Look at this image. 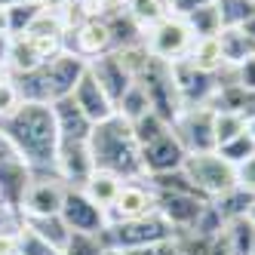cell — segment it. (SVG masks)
<instances>
[{"label":"cell","instance_id":"obj_41","mask_svg":"<svg viewBox=\"0 0 255 255\" xmlns=\"http://www.w3.org/2000/svg\"><path fill=\"white\" fill-rule=\"evenodd\" d=\"M22 3H43V0H0V9H6V6H22Z\"/></svg>","mask_w":255,"mask_h":255},{"label":"cell","instance_id":"obj_34","mask_svg":"<svg viewBox=\"0 0 255 255\" xmlns=\"http://www.w3.org/2000/svg\"><path fill=\"white\" fill-rule=\"evenodd\" d=\"M19 89H15V83H12V77H3L0 80V120H3L6 114H12L15 108H19Z\"/></svg>","mask_w":255,"mask_h":255},{"label":"cell","instance_id":"obj_49","mask_svg":"<svg viewBox=\"0 0 255 255\" xmlns=\"http://www.w3.org/2000/svg\"><path fill=\"white\" fill-rule=\"evenodd\" d=\"M114 255H120V252H114Z\"/></svg>","mask_w":255,"mask_h":255},{"label":"cell","instance_id":"obj_2","mask_svg":"<svg viewBox=\"0 0 255 255\" xmlns=\"http://www.w3.org/2000/svg\"><path fill=\"white\" fill-rule=\"evenodd\" d=\"M89 154H93V166L114 172L123 181H135L144 178V166H141V148L138 138L132 132V123L114 114L102 123L93 126L89 132Z\"/></svg>","mask_w":255,"mask_h":255},{"label":"cell","instance_id":"obj_43","mask_svg":"<svg viewBox=\"0 0 255 255\" xmlns=\"http://www.w3.org/2000/svg\"><path fill=\"white\" fill-rule=\"evenodd\" d=\"M246 132L252 135V141H255V114L252 117H246Z\"/></svg>","mask_w":255,"mask_h":255},{"label":"cell","instance_id":"obj_31","mask_svg":"<svg viewBox=\"0 0 255 255\" xmlns=\"http://www.w3.org/2000/svg\"><path fill=\"white\" fill-rule=\"evenodd\" d=\"M215 111V108H212ZM240 132H246V117L237 111H215V148L225 144L231 138H237Z\"/></svg>","mask_w":255,"mask_h":255},{"label":"cell","instance_id":"obj_18","mask_svg":"<svg viewBox=\"0 0 255 255\" xmlns=\"http://www.w3.org/2000/svg\"><path fill=\"white\" fill-rule=\"evenodd\" d=\"M52 114H56V126H59V138L62 141H89V132H93V120H89L77 102L65 96L59 102H52Z\"/></svg>","mask_w":255,"mask_h":255},{"label":"cell","instance_id":"obj_11","mask_svg":"<svg viewBox=\"0 0 255 255\" xmlns=\"http://www.w3.org/2000/svg\"><path fill=\"white\" fill-rule=\"evenodd\" d=\"M71 40H65V49L77 52L80 59L93 62L105 52H114V34H111V22L108 15H96V19H86L83 25H77L74 31H68Z\"/></svg>","mask_w":255,"mask_h":255},{"label":"cell","instance_id":"obj_25","mask_svg":"<svg viewBox=\"0 0 255 255\" xmlns=\"http://www.w3.org/2000/svg\"><path fill=\"white\" fill-rule=\"evenodd\" d=\"M215 9L222 15V28H246L255 19L252 0H215Z\"/></svg>","mask_w":255,"mask_h":255},{"label":"cell","instance_id":"obj_13","mask_svg":"<svg viewBox=\"0 0 255 255\" xmlns=\"http://www.w3.org/2000/svg\"><path fill=\"white\" fill-rule=\"evenodd\" d=\"M188 151L181 148V141L175 138L172 126L166 132H160L157 138L141 144V166L144 175H166V172H178L181 163H185Z\"/></svg>","mask_w":255,"mask_h":255},{"label":"cell","instance_id":"obj_6","mask_svg":"<svg viewBox=\"0 0 255 255\" xmlns=\"http://www.w3.org/2000/svg\"><path fill=\"white\" fill-rule=\"evenodd\" d=\"M135 80L141 83L144 93H148L154 114H160L166 123H172L181 114V99H178V89H175V80H172V62H163V59L151 56Z\"/></svg>","mask_w":255,"mask_h":255},{"label":"cell","instance_id":"obj_39","mask_svg":"<svg viewBox=\"0 0 255 255\" xmlns=\"http://www.w3.org/2000/svg\"><path fill=\"white\" fill-rule=\"evenodd\" d=\"M9 163H25V160L19 157V151L12 148V141L0 132V166H9Z\"/></svg>","mask_w":255,"mask_h":255},{"label":"cell","instance_id":"obj_20","mask_svg":"<svg viewBox=\"0 0 255 255\" xmlns=\"http://www.w3.org/2000/svg\"><path fill=\"white\" fill-rule=\"evenodd\" d=\"M218 43H222L225 68H237V65H243L246 59L255 56V37L246 28H222Z\"/></svg>","mask_w":255,"mask_h":255},{"label":"cell","instance_id":"obj_1","mask_svg":"<svg viewBox=\"0 0 255 255\" xmlns=\"http://www.w3.org/2000/svg\"><path fill=\"white\" fill-rule=\"evenodd\" d=\"M0 132H3L12 148L19 151L25 166L40 175V172H56V157H59V126L52 105L43 102H19L12 114L0 120Z\"/></svg>","mask_w":255,"mask_h":255},{"label":"cell","instance_id":"obj_48","mask_svg":"<svg viewBox=\"0 0 255 255\" xmlns=\"http://www.w3.org/2000/svg\"><path fill=\"white\" fill-rule=\"evenodd\" d=\"M163 3H166V6H172V3H175V0H163Z\"/></svg>","mask_w":255,"mask_h":255},{"label":"cell","instance_id":"obj_35","mask_svg":"<svg viewBox=\"0 0 255 255\" xmlns=\"http://www.w3.org/2000/svg\"><path fill=\"white\" fill-rule=\"evenodd\" d=\"M231 80L240 86V89H246V93H255V56L246 59L243 65L231 68Z\"/></svg>","mask_w":255,"mask_h":255},{"label":"cell","instance_id":"obj_9","mask_svg":"<svg viewBox=\"0 0 255 255\" xmlns=\"http://www.w3.org/2000/svg\"><path fill=\"white\" fill-rule=\"evenodd\" d=\"M65 194H68V185L56 172L31 175L19 212L22 215H59L62 203H65Z\"/></svg>","mask_w":255,"mask_h":255},{"label":"cell","instance_id":"obj_45","mask_svg":"<svg viewBox=\"0 0 255 255\" xmlns=\"http://www.w3.org/2000/svg\"><path fill=\"white\" fill-rule=\"evenodd\" d=\"M0 34H6V37H9V31H6V12L3 9H0Z\"/></svg>","mask_w":255,"mask_h":255},{"label":"cell","instance_id":"obj_33","mask_svg":"<svg viewBox=\"0 0 255 255\" xmlns=\"http://www.w3.org/2000/svg\"><path fill=\"white\" fill-rule=\"evenodd\" d=\"M15 255H62L56 246H49L43 237H37L31 228H19V234H15Z\"/></svg>","mask_w":255,"mask_h":255},{"label":"cell","instance_id":"obj_32","mask_svg":"<svg viewBox=\"0 0 255 255\" xmlns=\"http://www.w3.org/2000/svg\"><path fill=\"white\" fill-rule=\"evenodd\" d=\"M215 151L222 154V157L231 163V166H240V163H246V160L255 154V141H252L249 132H240L237 138H231V141H225V144H218Z\"/></svg>","mask_w":255,"mask_h":255},{"label":"cell","instance_id":"obj_40","mask_svg":"<svg viewBox=\"0 0 255 255\" xmlns=\"http://www.w3.org/2000/svg\"><path fill=\"white\" fill-rule=\"evenodd\" d=\"M15 234H0V255H15Z\"/></svg>","mask_w":255,"mask_h":255},{"label":"cell","instance_id":"obj_5","mask_svg":"<svg viewBox=\"0 0 255 255\" xmlns=\"http://www.w3.org/2000/svg\"><path fill=\"white\" fill-rule=\"evenodd\" d=\"M181 172L206 200H215L237 188V166H231L218 151L188 154L185 163H181Z\"/></svg>","mask_w":255,"mask_h":255},{"label":"cell","instance_id":"obj_8","mask_svg":"<svg viewBox=\"0 0 255 255\" xmlns=\"http://www.w3.org/2000/svg\"><path fill=\"white\" fill-rule=\"evenodd\" d=\"M194 43V34L188 31L185 19L178 15H163L157 25H151L144 31V46L154 59H163V62H178L188 56V49Z\"/></svg>","mask_w":255,"mask_h":255},{"label":"cell","instance_id":"obj_17","mask_svg":"<svg viewBox=\"0 0 255 255\" xmlns=\"http://www.w3.org/2000/svg\"><path fill=\"white\" fill-rule=\"evenodd\" d=\"M71 99L77 102V108H80V111L93 120V123H102V120H108V117L117 114V108H114L111 99H108V93L102 89V83L89 74V65H86V71H83V77L77 80Z\"/></svg>","mask_w":255,"mask_h":255},{"label":"cell","instance_id":"obj_12","mask_svg":"<svg viewBox=\"0 0 255 255\" xmlns=\"http://www.w3.org/2000/svg\"><path fill=\"white\" fill-rule=\"evenodd\" d=\"M59 215L68 225V231H74V234H102L108 228V212L96 206L80 188H68Z\"/></svg>","mask_w":255,"mask_h":255},{"label":"cell","instance_id":"obj_38","mask_svg":"<svg viewBox=\"0 0 255 255\" xmlns=\"http://www.w3.org/2000/svg\"><path fill=\"white\" fill-rule=\"evenodd\" d=\"M215 0H175V3L169 6V12L172 15H188V12H194V9H203V6H212Z\"/></svg>","mask_w":255,"mask_h":255},{"label":"cell","instance_id":"obj_51","mask_svg":"<svg viewBox=\"0 0 255 255\" xmlns=\"http://www.w3.org/2000/svg\"><path fill=\"white\" fill-rule=\"evenodd\" d=\"M252 255H255V252H252Z\"/></svg>","mask_w":255,"mask_h":255},{"label":"cell","instance_id":"obj_50","mask_svg":"<svg viewBox=\"0 0 255 255\" xmlns=\"http://www.w3.org/2000/svg\"><path fill=\"white\" fill-rule=\"evenodd\" d=\"M252 3H255V0H252Z\"/></svg>","mask_w":255,"mask_h":255},{"label":"cell","instance_id":"obj_26","mask_svg":"<svg viewBox=\"0 0 255 255\" xmlns=\"http://www.w3.org/2000/svg\"><path fill=\"white\" fill-rule=\"evenodd\" d=\"M209 203L218 209V215L225 218H237V215H249L252 212V206H255V197L249 194V191H243V188H234V191H228V194H222V197H215V200H209Z\"/></svg>","mask_w":255,"mask_h":255},{"label":"cell","instance_id":"obj_29","mask_svg":"<svg viewBox=\"0 0 255 255\" xmlns=\"http://www.w3.org/2000/svg\"><path fill=\"white\" fill-rule=\"evenodd\" d=\"M148 111H151L148 93H144V89H141V83L135 80V83H132L129 89H126V93H123V99L117 102V114H120V117H126L129 123H135L138 117H144Z\"/></svg>","mask_w":255,"mask_h":255},{"label":"cell","instance_id":"obj_21","mask_svg":"<svg viewBox=\"0 0 255 255\" xmlns=\"http://www.w3.org/2000/svg\"><path fill=\"white\" fill-rule=\"evenodd\" d=\"M185 62H191L197 71H206V74H218V71H225V56H222L218 34H215V37H194Z\"/></svg>","mask_w":255,"mask_h":255},{"label":"cell","instance_id":"obj_19","mask_svg":"<svg viewBox=\"0 0 255 255\" xmlns=\"http://www.w3.org/2000/svg\"><path fill=\"white\" fill-rule=\"evenodd\" d=\"M218 240L228 249V255H252L255 252V218L252 215L228 218Z\"/></svg>","mask_w":255,"mask_h":255},{"label":"cell","instance_id":"obj_15","mask_svg":"<svg viewBox=\"0 0 255 255\" xmlns=\"http://www.w3.org/2000/svg\"><path fill=\"white\" fill-rule=\"evenodd\" d=\"M93 154H89V141H62L59 157H56V175L68 188H83L86 178L93 175Z\"/></svg>","mask_w":255,"mask_h":255},{"label":"cell","instance_id":"obj_10","mask_svg":"<svg viewBox=\"0 0 255 255\" xmlns=\"http://www.w3.org/2000/svg\"><path fill=\"white\" fill-rule=\"evenodd\" d=\"M172 80L178 89L181 108H200V105H212L215 93H218V74H206L197 71L191 62L178 59L172 62Z\"/></svg>","mask_w":255,"mask_h":255},{"label":"cell","instance_id":"obj_22","mask_svg":"<svg viewBox=\"0 0 255 255\" xmlns=\"http://www.w3.org/2000/svg\"><path fill=\"white\" fill-rule=\"evenodd\" d=\"M120 188H123V178L120 175H114V172H105V169H93V175L86 178V185L80 188L89 200H93L96 206H102L105 212H108V206L117 200V194H120Z\"/></svg>","mask_w":255,"mask_h":255},{"label":"cell","instance_id":"obj_30","mask_svg":"<svg viewBox=\"0 0 255 255\" xmlns=\"http://www.w3.org/2000/svg\"><path fill=\"white\" fill-rule=\"evenodd\" d=\"M62 255H114V252L105 246L102 234H74L71 231L68 246H65Z\"/></svg>","mask_w":255,"mask_h":255},{"label":"cell","instance_id":"obj_44","mask_svg":"<svg viewBox=\"0 0 255 255\" xmlns=\"http://www.w3.org/2000/svg\"><path fill=\"white\" fill-rule=\"evenodd\" d=\"M43 3H46L49 9H59V6H65V3H71V0H43Z\"/></svg>","mask_w":255,"mask_h":255},{"label":"cell","instance_id":"obj_23","mask_svg":"<svg viewBox=\"0 0 255 255\" xmlns=\"http://www.w3.org/2000/svg\"><path fill=\"white\" fill-rule=\"evenodd\" d=\"M22 225L31 228L37 237H43L49 246H56L59 252H65L71 231H68V225L62 222V215H22Z\"/></svg>","mask_w":255,"mask_h":255},{"label":"cell","instance_id":"obj_14","mask_svg":"<svg viewBox=\"0 0 255 255\" xmlns=\"http://www.w3.org/2000/svg\"><path fill=\"white\" fill-rule=\"evenodd\" d=\"M151 212H157V197H154V188L148 185V178L123 181L117 200L108 206V225L129 222V218H141V215H151Z\"/></svg>","mask_w":255,"mask_h":255},{"label":"cell","instance_id":"obj_27","mask_svg":"<svg viewBox=\"0 0 255 255\" xmlns=\"http://www.w3.org/2000/svg\"><path fill=\"white\" fill-rule=\"evenodd\" d=\"M126 12L135 19V25L141 31H148L151 25H157L163 15H169V6L163 3V0H123Z\"/></svg>","mask_w":255,"mask_h":255},{"label":"cell","instance_id":"obj_16","mask_svg":"<svg viewBox=\"0 0 255 255\" xmlns=\"http://www.w3.org/2000/svg\"><path fill=\"white\" fill-rule=\"evenodd\" d=\"M86 65H89V74H93V77L102 83V89L108 93V99H111L114 108H117V102L123 99V93L135 83V77L123 68V62H120L117 52H105V56H99V59H93V62H86Z\"/></svg>","mask_w":255,"mask_h":255},{"label":"cell","instance_id":"obj_42","mask_svg":"<svg viewBox=\"0 0 255 255\" xmlns=\"http://www.w3.org/2000/svg\"><path fill=\"white\" fill-rule=\"evenodd\" d=\"M206 255H228V249L222 246V240H218V237H215V240H212V246H209V252Z\"/></svg>","mask_w":255,"mask_h":255},{"label":"cell","instance_id":"obj_47","mask_svg":"<svg viewBox=\"0 0 255 255\" xmlns=\"http://www.w3.org/2000/svg\"><path fill=\"white\" fill-rule=\"evenodd\" d=\"M3 77H9V74H6V68H3V65H0V80H3Z\"/></svg>","mask_w":255,"mask_h":255},{"label":"cell","instance_id":"obj_24","mask_svg":"<svg viewBox=\"0 0 255 255\" xmlns=\"http://www.w3.org/2000/svg\"><path fill=\"white\" fill-rule=\"evenodd\" d=\"M178 19H185V25L194 37H215V34H222V15H218L215 3L203 6V9H194L188 15H178Z\"/></svg>","mask_w":255,"mask_h":255},{"label":"cell","instance_id":"obj_37","mask_svg":"<svg viewBox=\"0 0 255 255\" xmlns=\"http://www.w3.org/2000/svg\"><path fill=\"white\" fill-rule=\"evenodd\" d=\"M237 188H243V191H249L255 197V154L246 163L237 166Z\"/></svg>","mask_w":255,"mask_h":255},{"label":"cell","instance_id":"obj_28","mask_svg":"<svg viewBox=\"0 0 255 255\" xmlns=\"http://www.w3.org/2000/svg\"><path fill=\"white\" fill-rule=\"evenodd\" d=\"M46 9V3H22V6H6V31L9 37H19V34H25L34 22L40 19V12Z\"/></svg>","mask_w":255,"mask_h":255},{"label":"cell","instance_id":"obj_3","mask_svg":"<svg viewBox=\"0 0 255 255\" xmlns=\"http://www.w3.org/2000/svg\"><path fill=\"white\" fill-rule=\"evenodd\" d=\"M83 71H86V59H80L77 52H71V49H62L59 56H52L49 62L28 71V74H12V83L19 89L22 102L52 105V102H59V99L74 93V86L83 77Z\"/></svg>","mask_w":255,"mask_h":255},{"label":"cell","instance_id":"obj_7","mask_svg":"<svg viewBox=\"0 0 255 255\" xmlns=\"http://www.w3.org/2000/svg\"><path fill=\"white\" fill-rule=\"evenodd\" d=\"M172 132L188 154L215 151V111L209 105L181 108V114L172 120Z\"/></svg>","mask_w":255,"mask_h":255},{"label":"cell","instance_id":"obj_4","mask_svg":"<svg viewBox=\"0 0 255 255\" xmlns=\"http://www.w3.org/2000/svg\"><path fill=\"white\" fill-rule=\"evenodd\" d=\"M169 237H175V231L160 212L129 218V222H111L102 231V240L111 252H132L141 246L160 243V240H169Z\"/></svg>","mask_w":255,"mask_h":255},{"label":"cell","instance_id":"obj_46","mask_svg":"<svg viewBox=\"0 0 255 255\" xmlns=\"http://www.w3.org/2000/svg\"><path fill=\"white\" fill-rule=\"evenodd\" d=\"M246 31H249V34H252V37H255V19H252V22L246 25Z\"/></svg>","mask_w":255,"mask_h":255},{"label":"cell","instance_id":"obj_36","mask_svg":"<svg viewBox=\"0 0 255 255\" xmlns=\"http://www.w3.org/2000/svg\"><path fill=\"white\" fill-rule=\"evenodd\" d=\"M120 255H178V243H175V237H169V240L141 246V249H132V252H120Z\"/></svg>","mask_w":255,"mask_h":255}]
</instances>
